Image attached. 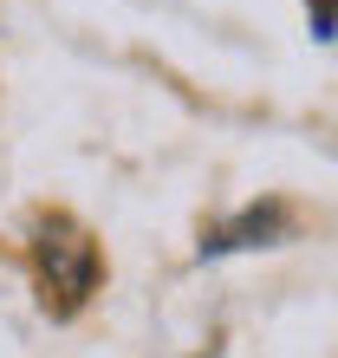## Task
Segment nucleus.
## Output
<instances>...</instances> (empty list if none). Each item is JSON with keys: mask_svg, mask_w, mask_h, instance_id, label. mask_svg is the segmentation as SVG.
Here are the masks:
<instances>
[{"mask_svg": "<svg viewBox=\"0 0 338 358\" xmlns=\"http://www.w3.org/2000/svg\"><path fill=\"white\" fill-rule=\"evenodd\" d=\"M33 255H39V280H46V300L59 313H78L84 293L98 287V241L84 235L72 215H46L33 235Z\"/></svg>", "mask_w": 338, "mask_h": 358, "instance_id": "nucleus-1", "label": "nucleus"}, {"mask_svg": "<svg viewBox=\"0 0 338 358\" xmlns=\"http://www.w3.org/2000/svg\"><path fill=\"white\" fill-rule=\"evenodd\" d=\"M312 7V39H332V0H306Z\"/></svg>", "mask_w": 338, "mask_h": 358, "instance_id": "nucleus-2", "label": "nucleus"}]
</instances>
